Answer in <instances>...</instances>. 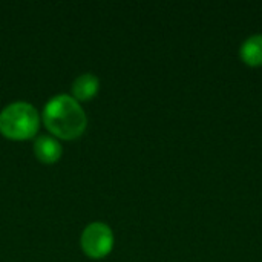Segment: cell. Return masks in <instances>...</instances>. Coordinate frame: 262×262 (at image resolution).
<instances>
[{"mask_svg":"<svg viewBox=\"0 0 262 262\" xmlns=\"http://www.w3.org/2000/svg\"><path fill=\"white\" fill-rule=\"evenodd\" d=\"M43 121L54 135L72 140L83 134L88 124V117L74 97L60 94L45 104Z\"/></svg>","mask_w":262,"mask_h":262,"instance_id":"cell-1","label":"cell"},{"mask_svg":"<svg viewBox=\"0 0 262 262\" xmlns=\"http://www.w3.org/2000/svg\"><path fill=\"white\" fill-rule=\"evenodd\" d=\"M40 126L37 109L26 101H14L0 112V132L11 140H26L35 135Z\"/></svg>","mask_w":262,"mask_h":262,"instance_id":"cell-2","label":"cell"},{"mask_svg":"<svg viewBox=\"0 0 262 262\" xmlns=\"http://www.w3.org/2000/svg\"><path fill=\"white\" fill-rule=\"evenodd\" d=\"M81 249L89 258H103L114 247L112 229L100 221L91 223L81 233Z\"/></svg>","mask_w":262,"mask_h":262,"instance_id":"cell-3","label":"cell"},{"mask_svg":"<svg viewBox=\"0 0 262 262\" xmlns=\"http://www.w3.org/2000/svg\"><path fill=\"white\" fill-rule=\"evenodd\" d=\"M34 154L43 163H55L61 154V144L51 135H41L34 141Z\"/></svg>","mask_w":262,"mask_h":262,"instance_id":"cell-4","label":"cell"},{"mask_svg":"<svg viewBox=\"0 0 262 262\" xmlns=\"http://www.w3.org/2000/svg\"><path fill=\"white\" fill-rule=\"evenodd\" d=\"M98 89H100V80L91 72L81 74L72 83V94L77 101L78 100H81V101L91 100L98 92Z\"/></svg>","mask_w":262,"mask_h":262,"instance_id":"cell-5","label":"cell"},{"mask_svg":"<svg viewBox=\"0 0 262 262\" xmlns=\"http://www.w3.org/2000/svg\"><path fill=\"white\" fill-rule=\"evenodd\" d=\"M241 60L249 66H262V34L250 35L244 40L239 49Z\"/></svg>","mask_w":262,"mask_h":262,"instance_id":"cell-6","label":"cell"}]
</instances>
